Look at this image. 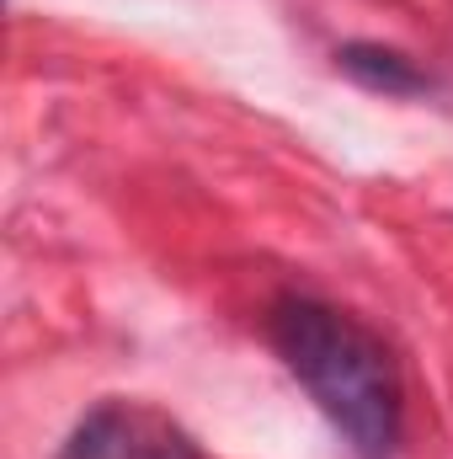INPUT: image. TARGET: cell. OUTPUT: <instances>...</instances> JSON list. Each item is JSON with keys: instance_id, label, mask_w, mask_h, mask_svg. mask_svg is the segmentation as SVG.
I'll return each mask as SVG.
<instances>
[{"instance_id": "cell-1", "label": "cell", "mask_w": 453, "mask_h": 459, "mask_svg": "<svg viewBox=\"0 0 453 459\" xmlns=\"http://www.w3.org/2000/svg\"><path fill=\"white\" fill-rule=\"evenodd\" d=\"M272 347L357 459H395L406 395L384 342L346 310L288 294L272 305Z\"/></svg>"}, {"instance_id": "cell-2", "label": "cell", "mask_w": 453, "mask_h": 459, "mask_svg": "<svg viewBox=\"0 0 453 459\" xmlns=\"http://www.w3.org/2000/svg\"><path fill=\"white\" fill-rule=\"evenodd\" d=\"M341 75H352L363 91H379V97H422L427 91V75L400 54V48H384V43H346L337 48Z\"/></svg>"}, {"instance_id": "cell-3", "label": "cell", "mask_w": 453, "mask_h": 459, "mask_svg": "<svg viewBox=\"0 0 453 459\" xmlns=\"http://www.w3.org/2000/svg\"><path fill=\"white\" fill-rule=\"evenodd\" d=\"M139 428H144V422H139L128 406L107 401V406H97V411L70 433L64 459H128L133 438H139Z\"/></svg>"}, {"instance_id": "cell-4", "label": "cell", "mask_w": 453, "mask_h": 459, "mask_svg": "<svg viewBox=\"0 0 453 459\" xmlns=\"http://www.w3.org/2000/svg\"><path fill=\"white\" fill-rule=\"evenodd\" d=\"M128 459H198V449H192L182 433H166V428L144 433V428H139V438H133Z\"/></svg>"}]
</instances>
